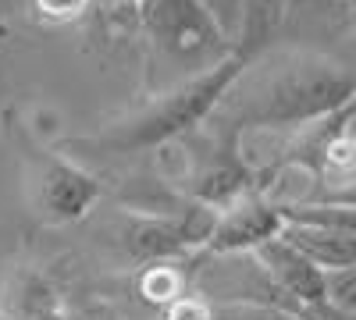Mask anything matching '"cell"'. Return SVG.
<instances>
[{
    "label": "cell",
    "mask_w": 356,
    "mask_h": 320,
    "mask_svg": "<svg viewBox=\"0 0 356 320\" xmlns=\"http://www.w3.org/2000/svg\"><path fill=\"white\" fill-rule=\"evenodd\" d=\"M353 93L349 68L332 57L317 50H275L243 65L214 114L235 128L292 132L353 107Z\"/></svg>",
    "instance_id": "1"
},
{
    "label": "cell",
    "mask_w": 356,
    "mask_h": 320,
    "mask_svg": "<svg viewBox=\"0 0 356 320\" xmlns=\"http://www.w3.org/2000/svg\"><path fill=\"white\" fill-rule=\"evenodd\" d=\"M243 65L246 61H239V57H228V61L214 65L211 71L178 82L171 93H164L154 107H146L139 118L107 132L100 139V146H107L114 153H129V150H154V146H164V142L178 139L182 132H189L193 125H200L203 118H211L218 110L221 96L228 93L235 75L243 71Z\"/></svg>",
    "instance_id": "2"
},
{
    "label": "cell",
    "mask_w": 356,
    "mask_h": 320,
    "mask_svg": "<svg viewBox=\"0 0 356 320\" xmlns=\"http://www.w3.org/2000/svg\"><path fill=\"white\" fill-rule=\"evenodd\" d=\"M139 288H143V296L150 299V303H164V306H171L175 299H182V274L171 271L168 264H154L150 271L143 274Z\"/></svg>",
    "instance_id": "14"
},
{
    "label": "cell",
    "mask_w": 356,
    "mask_h": 320,
    "mask_svg": "<svg viewBox=\"0 0 356 320\" xmlns=\"http://www.w3.org/2000/svg\"><path fill=\"white\" fill-rule=\"evenodd\" d=\"M196 4H200V11L207 15V22L218 28V36L235 50L239 25H243V0H196Z\"/></svg>",
    "instance_id": "13"
},
{
    "label": "cell",
    "mask_w": 356,
    "mask_h": 320,
    "mask_svg": "<svg viewBox=\"0 0 356 320\" xmlns=\"http://www.w3.org/2000/svg\"><path fill=\"white\" fill-rule=\"evenodd\" d=\"M282 25H285V0H243V25L232 53L239 61H253L278 36Z\"/></svg>",
    "instance_id": "10"
},
{
    "label": "cell",
    "mask_w": 356,
    "mask_h": 320,
    "mask_svg": "<svg viewBox=\"0 0 356 320\" xmlns=\"http://www.w3.org/2000/svg\"><path fill=\"white\" fill-rule=\"evenodd\" d=\"M33 320H65V317L57 313V310H50V313H40V317H33Z\"/></svg>",
    "instance_id": "18"
},
{
    "label": "cell",
    "mask_w": 356,
    "mask_h": 320,
    "mask_svg": "<svg viewBox=\"0 0 356 320\" xmlns=\"http://www.w3.org/2000/svg\"><path fill=\"white\" fill-rule=\"evenodd\" d=\"M0 4H4V0H0Z\"/></svg>",
    "instance_id": "20"
},
{
    "label": "cell",
    "mask_w": 356,
    "mask_h": 320,
    "mask_svg": "<svg viewBox=\"0 0 356 320\" xmlns=\"http://www.w3.org/2000/svg\"><path fill=\"white\" fill-rule=\"evenodd\" d=\"M168 320H211V303L182 296L168 306Z\"/></svg>",
    "instance_id": "17"
},
{
    "label": "cell",
    "mask_w": 356,
    "mask_h": 320,
    "mask_svg": "<svg viewBox=\"0 0 356 320\" xmlns=\"http://www.w3.org/2000/svg\"><path fill=\"white\" fill-rule=\"evenodd\" d=\"M211 320H303V317L285 313L271 303H225L211 306Z\"/></svg>",
    "instance_id": "15"
},
{
    "label": "cell",
    "mask_w": 356,
    "mask_h": 320,
    "mask_svg": "<svg viewBox=\"0 0 356 320\" xmlns=\"http://www.w3.org/2000/svg\"><path fill=\"white\" fill-rule=\"evenodd\" d=\"M278 239L292 246L303 260L317 271H339V267H356V235L346 231H324V228H303V224H282Z\"/></svg>",
    "instance_id": "9"
},
{
    "label": "cell",
    "mask_w": 356,
    "mask_h": 320,
    "mask_svg": "<svg viewBox=\"0 0 356 320\" xmlns=\"http://www.w3.org/2000/svg\"><path fill=\"white\" fill-rule=\"evenodd\" d=\"M253 260H257V267L264 271V278L271 281L275 292L289 296L300 310H321L324 306V271H317L310 260H303L282 239L264 242L253 253Z\"/></svg>",
    "instance_id": "6"
},
{
    "label": "cell",
    "mask_w": 356,
    "mask_h": 320,
    "mask_svg": "<svg viewBox=\"0 0 356 320\" xmlns=\"http://www.w3.org/2000/svg\"><path fill=\"white\" fill-rule=\"evenodd\" d=\"M104 4H111V8H122V4H132V8H136V0H104Z\"/></svg>",
    "instance_id": "19"
},
{
    "label": "cell",
    "mask_w": 356,
    "mask_h": 320,
    "mask_svg": "<svg viewBox=\"0 0 356 320\" xmlns=\"http://www.w3.org/2000/svg\"><path fill=\"white\" fill-rule=\"evenodd\" d=\"M335 320H353L356 313V267L324 271V306Z\"/></svg>",
    "instance_id": "12"
},
{
    "label": "cell",
    "mask_w": 356,
    "mask_h": 320,
    "mask_svg": "<svg viewBox=\"0 0 356 320\" xmlns=\"http://www.w3.org/2000/svg\"><path fill=\"white\" fill-rule=\"evenodd\" d=\"M278 214H282V224H303V228L356 235V210L346 199H310V203H296V207H278Z\"/></svg>",
    "instance_id": "11"
},
{
    "label": "cell",
    "mask_w": 356,
    "mask_h": 320,
    "mask_svg": "<svg viewBox=\"0 0 356 320\" xmlns=\"http://www.w3.org/2000/svg\"><path fill=\"white\" fill-rule=\"evenodd\" d=\"M189 192H193V199L203 203V207L221 210L232 199H239L246 192H257V189H253V171L246 167V160L235 157L232 150H221V153H211L196 167Z\"/></svg>",
    "instance_id": "7"
},
{
    "label": "cell",
    "mask_w": 356,
    "mask_h": 320,
    "mask_svg": "<svg viewBox=\"0 0 356 320\" xmlns=\"http://www.w3.org/2000/svg\"><path fill=\"white\" fill-rule=\"evenodd\" d=\"M33 207L50 224H72L93 210V203L104 196L100 182L86 167L65 160V157H43L33 182H29Z\"/></svg>",
    "instance_id": "4"
},
{
    "label": "cell",
    "mask_w": 356,
    "mask_h": 320,
    "mask_svg": "<svg viewBox=\"0 0 356 320\" xmlns=\"http://www.w3.org/2000/svg\"><path fill=\"white\" fill-rule=\"evenodd\" d=\"M278 231H282L278 207L267 203L264 192H246L211 214V228H207L203 242L214 256H246L257 253L264 242L278 239Z\"/></svg>",
    "instance_id": "5"
},
{
    "label": "cell",
    "mask_w": 356,
    "mask_h": 320,
    "mask_svg": "<svg viewBox=\"0 0 356 320\" xmlns=\"http://www.w3.org/2000/svg\"><path fill=\"white\" fill-rule=\"evenodd\" d=\"M193 242L203 239L186 221H175V217H136L125 228V249L136 260H150V264H168V260L189 253Z\"/></svg>",
    "instance_id": "8"
},
{
    "label": "cell",
    "mask_w": 356,
    "mask_h": 320,
    "mask_svg": "<svg viewBox=\"0 0 356 320\" xmlns=\"http://www.w3.org/2000/svg\"><path fill=\"white\" fill-rule=\"evenodd\" d=\"M36 4V11L43 15V18H50V22H68V18H75L89 0H33Z\"/></svg>",
    "instance_id": "16"
},
{
    "label": "cell",
    "mask_w": 356,
    "mask_h": 320,
    "mask_svg": "<svg viewBox=\"0 0 356 320\" xmlns=\"http://www.w3.org/2000/svg\"><path fill=\"white\" fill-rule=\"evenodd\" d=\"M136 11L154 50L178 68H193V75L235 57L196 0H136Z\"/></svg>",
    "instance_id": "3"
}]
</instances>
